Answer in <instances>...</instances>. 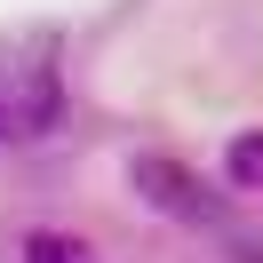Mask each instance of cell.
<instances>
[{"label":"cell","mask_w":263,"mask_h":263,"mask_svg":"<svg viewBox=\"0 0 263 263\" xmlns=\"http://www.w3.org/2000/svg\"><path fill=\"white\" fill-rule=\"evenodd\" d=\"M64 120V88L56 64L40 48H0V144H24V136H48Z\"/></svg>","instance_id":"cell-1"},{"label":"cell","mask_w":263,"mask_h":263,"mask_svg":"<svg viewBox=\"0 0 263 263\" xmlns=\"http://www.w3.org/2000/svg\"><path fill=\"white\" fill-rule=\"evenodd\" d=\"M223 176L239 183V192H263V128L231 136V152H223Z\"/></svg>","instance_id":"cell-4"},{"label":"cell","mask_w":263,"mask_h":263,"mask_svg":"<svg viewBox=\"0 0 263 263\" xmlns=\"http://www.w3.org/2000/svg\"><path fill=\"white\" fill-rule=\"evenodd\" d=\"M128 183H136V199H144L152 215H176V223H199V231L223 223V192H208V183L183 160H167V152H136Z\"/></svg>","instance_id":"cell-2"},{"label":"cell","mask_w":263,"mask_h":263,"mask_svg":"<svg viewBox=\"0 0 263 263\" xmlns=\"http://www.w3.org/2000/svg\"><path fill=\"white\" fill-rule=\"evenodd\" d=\"M24 263H96V247L72 231H24Z\"/></svg>","instance_id":"cell-3"}]
</instances>
